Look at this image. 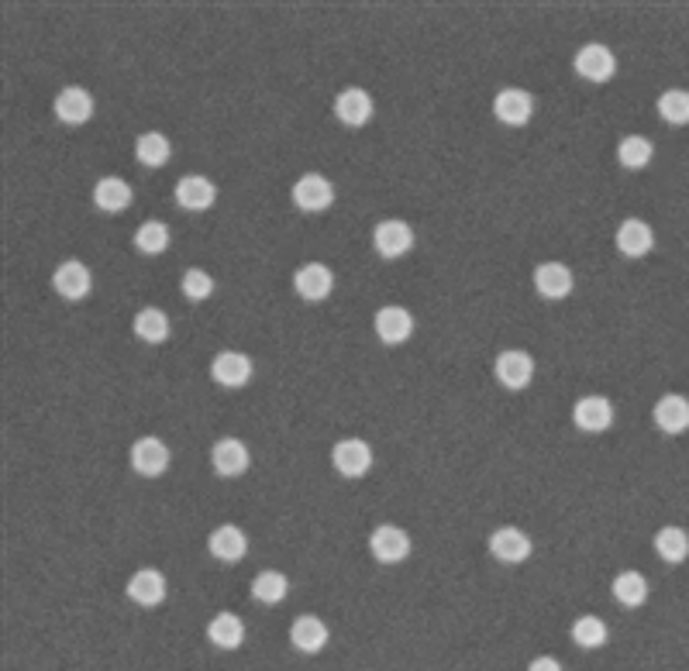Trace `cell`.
<instances>
[{"instance_id": "cell-13", "label": "cell", "mask_w": 689, "mask_h": 671, "mask_svg": "<svg viewBox=\"0 0 689 671\" xmlns=\"http://www.w3.org/2000/svg\"><path fill=\"white\" fill-rule=\"evenodd\" d=\"M328 641H331V630H328V623H324V620H317V616H311V613H304V616H297V620H293L290 644L297 647L300 654L324 651Z\"/></svg>"}, {"instance_id": "cell-1", "label": "cell", "mask_w": 689, "mask_h": 671, "mask_svg": "<svg viewBox=\"0 0 689 671\" xmlns=\"http://www.w3.org/2000/svg\"><path fill=\"white\" fill-rule=\"evenodd\" d=\"M293 204L304 210V214H321V210L335 204V186L321 173H304L293 183Z\"/></svg>"}, {"instance_id": "cell-31", "label": "cell", "mask_w": 689, "mask_h": 671, "mask_svg": "<svg viewBox=\"0 0 689 671\" xmlns=\"http://www.w3.org/2000/svg\"><path fill=\"white\" fill-rule=\"evenodd\" d=\"M655 155V145L648 142L645 135H627L621 138V145H617V162H621L624 169H645L648 162H652Z\"/></svg>"}, {"instance_id": "cell-27", "label": "cell", "mask_w": 689, "mask_h": 671, "mask_svg": "<svg viewBox=\"0 0 689 671\" xmlns=\"http://www.w3.org/2000/svg\"><path fill=\"white\" fill-rule=\"evenodd\" d=\"M135 155L142 166L149 169H159L169 162V155H173V145H169V138L162 135V131H145V135H138L135 142Z\"/></svg>"}, {"instance_id": "cell-15", "label": "cell", "mask_w": 689, "mask_h": 671, "mask_svg": "<svg viewBox=\"0 0 689 671\" xmlns=\"http://www.w3.org/2000/svg\"><path fill=\"white\" fill-rule=\"evenodd\" d=\"M373 324L383 345H404L410 334H414V317L404 307H379Z\"/></svg>"}, {"instance_id": "cell-14", "label": "cell", "mask_w": 689, "mask_h": 671, "mask_svg": "<svg viewBox=\"0 0 689 671\" xmlns=\"http://www.w3.org/2000/svg\"><path fill=\"white\" fill-rule=\"evenodd\" d=\"M176 204L183 210H193V214H200V210L214 207V200H218V186L211 183L207 176H183L180 183H176Z\"/></svg>"}, {"instance_id": "cell-12", "label": "cell", "mask_w": 689, "mask_h": 671, "mask_svg": "<svg viewBox=\"0 0 689 671\" xmlns=\"http://www.w3.org/2000/svg\"><path fill=\"white\" fill-rule=\"evenodd\" d=\"M52 286H56V293L63 300H83L90 293V286H94V276H90V269L80 259H69L52 272Z\"/></svg>"}, {"instance_id": "cell-25", "label": "cell", "mask_w": 689, "mask_h": 671, "mask_svg": "<svg viewBox=\"0 0 689 671\" xmlns=\"http://www.w3.org/2000/svg\"><path fill=\"white\" fill-rule=\"evenodd\" d=\"M131 197L135 193H131V186L121 176H104L94 186V207L104 210V214H121L131 204Z\"/></svg>"}, {"instance_id": "cell-33", "label": "cell", "mask_w": 689, "mask_h": 671, "mask_svg": "<svg viewBox=\"0 0 689 671\" xmlns=\"http://www.w3.org/2000/svg\"><path fill=\"white\" fill-rule=\"evenodd\" d=\"M572 641L583 647V651H596V647H603L610 641V630L600 616H579V620L572 623Z\"/></svg>"}, {"instance_id": "cell-32", "label": "cell", "mask_w": 689, "mask_h": 671, "mask_svg": "<svg viewBox=\"0 0 689 671\" xmlns=\"http://www.w3.org/2000/svg\"><path fill=\"white\" fill-rule=\"evenodd\" d=\"M286 592H290V582H286L283 572H273V568H269V572H259L252 579V596L259 599V603H266V606L283 603Z\"/></svg>"}, {"instance_id": "cell-36", "label": "cell", "mask_w": 689, "mask_h": 671, "mask_svg": "<svg viewBox=\"0 0 689 671\" xmlns=\"http://www.w3.org/2000/svg\"><path fill=\"white\" fill-rule=\"evenodd\" d=\"M183 296H187V300H193V303H200V300H207V296L214 293V279L207 276L204 269H187L183 272Z\"/></svg>"}, {"instance_id": "cell-28", "label": "cell", "mask_w": 689, "mask_h": 671, "mask_svg": "<svg viewBox=\"0 0 689 671\" xmlns=\"http://www.w3.org/2000/svg\"><path fill=\"white\" fill-rule=\"evenodd\" d=\"M655 551L662 561H669V565H683L689 558V534L683 527H662L655 534Z\"/></svg>"}, {"instance_id": "cell-7", "label": "cell", "mask_w": 689, "mask_h": 671, "mask_svg": "<svg viewBox=\"0 0 689 671\" xmlns=\"http://www.w3.org/2000/svg\"><path fill=\"white\" fill-rule=\"evenodd\" d=\"M493 114H497V121H503L507 128H521V124H528L534 114V97L521 87H507L497 93V100H493Z\"/></svg>"}, {"instance_id": "cell-6", "label": "cell", "mask_w": 689, "mask_h": 671, "mask_svg": "<svg viewBox=\"0 0 689 671\" xmlns=\"http://www.w3.org/2000/svg\"><path fill=\"white\" fill-rule=\"evenodd\" d=\"M331 462H335V468L345 475V479H362V475L373 468V448L359 438H345V441L335 444Z\"/></svg>"}, {"instance_id": "cell-35", "label": "cell", "mask_w": 689, "mask_h": 671, "mask_svg": "<svg viewBox=\"0 0 689 671\" xmlns=\"http://www.w3.org/2000/svg\"><path fill=\"white\" fill-rule=\"evenodd\" d=\"M135 248L145 255H162L169 248V228L162 221H145L135 231Z\"/></svg>"}, {"instance_id": "cell-29", "label": "cell", "mask_w": 689, "mask_h": 671, "mask_svg": "<svg viewBox=\"0 0 689 671\" xmlns=\"http://www.w3.org/2000/svg\"><path fill=\"white\" fill-rule=\"evenodd\" d=\"M135 334L145 345H162L169 338V317L159 307H145L135 314Z\"/></svg>"}, {"instance_id": "cell-37", "label": "cell", "mask_w": 689, "mask_h": 671, "mask_svg": "<svg viewBox=\"0 0 689 671\" xmlns=\"http://www.w3.org/2000/svg\"><path fill=\"white\" fill-rule=\"evenodd\" d=\"M528 671H562V665L555 658H548V654H541V658H534Z\"/></svg>"}, {"instance_id": "cell-26", "label": "cell", "mask_w": 689, "mask_h": 671, "mask_svg": "<svg viewBox=\"0 0 689 671\" xmlns=\"http://www.w3.org/2000/svg\"><path fill=\"white\" fill-rule=\"evenodd\" d=\"M207 641L221 651H235L245 641V623L238 620L235 613H218L211 623H207Z\"/></svg>"}, {"instance_id": "cell-18", "label": "cell", "mask_w": 689, "mask_h": 671, "mask_svg": "<svg viewBox=\"0 0 689 671\" xmlns=\"http://www.w3.org/2000/svg\"><path fill=\"white\" fill-rule=\"evenodd\" d=\"M131 465H135L138 475H149V479H156L169 468V448L166 441L159 438H138L135 448H131Z\"/></svg>"}, {"instance_id": "cell-24", "label": "cell", "mask_w": 689, "mask_h": 671, "mask_svg": "<svg viewBox=\"0 0 689 671\" xmlns=\"http://www.w3.org/2000/svg\"><path fill=\"white\" fill-rule=\"evenodd\" d=\"M655 424L665 434H683L689 431V400L679 393H665L655 403Z\"/></svg>"}, {"instance_id": "cell-21", "label": "cell", "mask_w": 689, "mask_h": 671, "mask_svg": "<svg viewBox=\"0 0 689 671\" xmlns=\"http://www.w3.org/2000/svg\"><path fill=\"white\" fill-rule=\"evenodd\" d=\"M56 117L63 124H69V128H76V124H87L90 117H94V97H90V90L66 87L56 97Z\"/></svg>"}, {"instance_id": "cell-11", "label": "cell", "mask_w": 689, "mask_h": 671, "mask_svg": "<svg viewBox=\"0 0 689 671\" xmlns=\"http://www.w3.org/2000/svg\"><path fill=\"white\" fill-rule=\"evenodd\" d=\"M572 420H576L579 431L586 434H603L610 424H614V403L607 396H583L572 410Z\"/></svg>"}, {"instance_id": "cell-22", "label": "cell", "mask_w": 689, "mask_h": 671, "mask_svg": "<svg viewBox=\"0 0 689 671\" xmlns=\"http://www.w3.org/2000/svg\"><path fill=\"white\" fill-rule=\"evenodd\" d=\"M211 462H214V472H218V475L235 479V475H242L245 468H249L252 455H249V448H245V441L221 438L218 444H214V451H211Z\"/></svg>"}, {"instance_id": "cell-16", "label": "cell", "mask_w": 689, "mask_h": 671, "mask_svg": "<svg viewBox=\"0 0 689 671\" xmlns=\"http://www.w3.org/2000/svg\"><path fill=\"white\" fill-rule=\"evenodd\" d=\"M128 599L145 610L159 606L166 599V575L156 572V568H138L135 575L128 579Z\"/></svg>"}, {"instance_id": "cell-19", "label": "cell", "mask_w": 689, "mask_h": 671, "mask_svg": "<svg viewBox=\"0 0 689 671\" xmlns=\"http://www.w3.org/2000/svg\"><path fill=\"white\" fill-rule=\"evenodd\" d=\"M534 290L545 300H565L572 293V272L562 262H541L534 269Z\"/></svg>"}, {"instance_id": "cell-4", "label": "cell", "mask_w": 689, "mask_h": 671, "mask_svg": "<svg viewBox=\"0 0 689 671\" xmlns=\"http://www.w3.org/2000/svg\"><path fill=\"white\" fill-rule=\"evenodd\" d=\"M493 372H497L503 389H524V386H531V379H534V358L521 348H507L497 355Z\"/></svg>"}, {"instance_id": "cell-23", "label": "cell", "mask_w": 689, "mask_h": 671, "mask_svg": "<svg viewBox=\"0 0 689 671\" xmlns=\"http://www.w3.org/2000/svg\"><path fill=\"white\" fill-rule=\"evenodd\" d=\"M207 548H211V555L218 561H242L249 555V537H245L242 527L224 524L207 537Z\"/></svg>"}, {"instance_id": "cell-8", "label": "cell", "mask_w": 689, "mask_h": 671, "mask_svg": "<svg viewBox=\"0 0 689 671\" xmlns=\"http://www.w3.org/2000/svg\"><path fill=\"white\" fill-rule=\"evenodd\" d=\"M369 551H373V558L383 561V565H397V561H404L410 555L407 530H400L393 524L376 527L373 534H369Z\"/></svg>"}, {"instance_id": "cell-10", "label": "cell", "mask_w": 689, "mask_h": 671, "mask_svg": "<svg viewBox=\"0 0 689 671\" xmlns=\"http://www.w3.org/2000/svg\"><path fill=\"white\" fill-rule=\"evenodd\" d=\"M211 376L224 389H242L252 379V358L242 351H221L211 362Z\"/></svg>"}, {"instance_id": "cell-20", "label": "cell", "mask_w": 689, "mask_h": 671, "mask_svg": "<svg viewBox=\"0 0 689 671\" xmlns=\"http://www.w3.org/2000/svg\"><path fill=\"white\" fill-rule=\"evenodd\" d=\"M617 252L627 255V259H641V255L652 252L655 245V231L648 228L645 221H638V217H627V221L617 228Z\"/></svg>"}, {"instance_id": "cell-3", "label": "cell", "mask_w": 689, "mask_h": 671, "mask_svg": "<svg viewBox=\"0 0 689 671\" xmlns=\"http://www.w3.org/2000/svg\"><path fill=\"white\" fill-rule=\"evenodd\" d=\"M373 248L383 259H400V255H407L414 248V228L407 221H397V217L379 221L373 231Z\"/></svg>"}, {"instance_id": "cell-9", "label": "cell", "mask_w": 689, "mask_h": 671, "mask_svg": "<svg viewBox=\"0 0 689 671\" xmlns=\"http://www.w3.org/2000/svg\"><path fill=\"white\" fill-rule=\"evenodd\" d=\"M490 551H493V558L503 561V565H521V561L531 558L534 544H531V537L524 534V530L500 527V530H493V534H490Z\"/></svg>"}, {"instance_id": "cell-2", "label": "cell", "mask_w": 689, "mask_h": 671, "mask_svg": "<svg viewBox=\"0 0 689 671\" xmlns=\"http://www.w3.org/2000/svg\"><path fill=\"white\" fill-rule=\"evenodd\" d=\"M293 290L304 296V300L321 303V300H328L331 290H335V272L324 262H304L293 272Z\"/></svg>"}, {"instance_id": "cell-30", "label": "cell", "mask_w": 689, "mask_h": 671, "mask_svg": "<svg viewBox=\"0 0 689 671\" xmlns=\"http://www.w3.org/2000/svg\"><path fill=\"white\" fill-rule=\"evenodd\" d=\"M610 589H614L617 603L627 606V610H638V606L648 599V579L641 572H621Z\"/></svg>"}, {"instance_id": "cell-17", "label": "cell", "mask_w": 689, "mask_h": 671, "mask_svg": "<svg viewBox=\"0 0 689 671\" xmlns=\"http://www.w3.org/2000/svg\"><path fill=\"white\" fill-rule=\"evenodd\" d=\"M335 117L345 128H362L373 117V97L362 87H348L335 97Z\"/></svg>"}, {"instance_id": "cell-34", "label": "cell", "mask_w": 689, "mask_h": 671, "mask_svg": "<svg viewBox=\"0 0 689 671\" xmlns=\"http://www.w3.org/2000/svg\"><path fill=\"white\" fill-rule=\"evenodd\" d=\"M658 114H662V121L672 124V128L689 124V90H665L662 97H658Z\"/></svg>"}, {"instance_id": "cell-5", "label": "cell", "mask_w": 689, "mask_h": 671, "mask_svg": "<svg viewBox=\"0 0 689 671\" xmlns=\"http://www.w3.org/2000/svg\"><path fill=\"white\" fill-rule=\"evenodd\" d=\"M576 73L583 76V80H590V83H607L610 76L617 73V59H614V52L607 49V45H600V42H590V45H583V49L576 52Z\"/></svg>"}]
</instances>
